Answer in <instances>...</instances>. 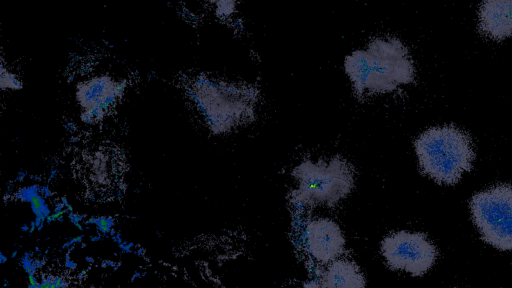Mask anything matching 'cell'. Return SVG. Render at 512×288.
I'll return each instance as SVG.
<instances>
[{"mask_svg": "<svg viewBox=\"0 0 512 288\" xmlns=\"http://www.w3.org/2000/svg\"><path fill=\"white\" fill-rule=\"evenodd\" d=\"M344 68L355 93H388L414 80L415 69L407 47L397 38H375L367 49L345 57Z\"/></svg>", "mask_w": 512, "mask_h": 288, "instance_id": "cell-1", "label": "cell"}, {"mask_svg": "<svg viewBox=\"0 0 512 288\" xmlns=\"http://www.w3.org/2000/svg\"><path fill=\"white\" fill-rule=\"evenodd\" d=\"M422 172L441 184H456L469 171L474 150L469 135L452 125L432 127L415 141Z\"/></svg>", "mask_w": 512, "mask_h": 288, "instance_id": "cell-2", "label": "cell"}, {"mask_svg": "<svg viewBox=\"0 0 512 288\" xmlns=\"http://www.w3.org/2000/svg\"><path fill=\"white\" fill-rule=\"evenodd\" d=\"M292 175L297 181L294 196L307 206H333L345 198L352 190L354 172L343 158L330 160H304L297 165Z\"/></svg>", "mask_w": 512, "mask_h": 288, "instance_id": "cell-3", "label": "cell"}, {"mask_svg": "<svg viewBox=\"0 0 512 288\" xmlns=\"http://www.w3.org/2000/svg\"><path fill=\"white\" fill-rule=\"evenodd\" d=\"M472 220L482 239L499 250H512V186L497 185L470 201Z\"/></svg>", "mask_w": 512, "mask_h": 288, "instance_id": "cell-4", "label": "cell"}, {"mask_svg": "<svg viewBox=\"0 0 512 288\" xmlns=\"http://www.w3.org/2000/svg\"><path fill=\"white\" fill-rule=\"evenodd\" d=\"M201 105L211 129L225 132L253 119L257 91L251 86L206 81Z\"/></svg>", "mask_w": 512, "mask_h": 288, "instance_id": "cell-5", "label": "cell"}, {"mask_svg": "<svg viewBox=\"0 0 512 288\" xmlns=\"http://www.w3.org/2000/svg\"><path fill=\"white\" fill-rule=\"evenodd\" d=\"M381 253L394 270L413 276L425 274L435 263L436 247L420 232L399 231L386 236L381 243Z\"/></svg>", "mask_w": 512, "mask_h": 288, "instance_id": "cell-6", "label": "cell"}, {"mask_svg": "<svg viewBox=\"0 0 512 288\" xmlns=\"http://www.w3.org/2000/svg\"><path fill=\"white\" fill-rule=\"evenodd\" d=\"M305 241L309 254L320 263L329 264L338 259L345 246L339 225L328 218L309 221L305 227Z\"/></svg>", "mask_w": 512, "mask_h": 288, "instance_id": "cell-7", "label": "cell"}, {"mask_svg": "<svg viewBox=\"0 0 512 288\" xmlns=\"http://www.w3.org/2000/svg\"><path fill=\"white\" fill-rule=\"evenodd\" d=\"M480 31L495 40L512 35V0H488L479 8Z\"/></svg>", "mask_w": 512, "mask_h": 288, "instance_id": "cell-8", "label": "cell"}, {"mask_svg": "<svg viewBox=\"0 0 512 288\" xmlns=\"http://www.w3.org/2000/svg\"><path fill=\"white\" fill-rule=\"evenodd\" d=\"M321 288H365V279L355 262L340 258L327 265Z\"/></svg>", "mask_w": 512, "mask_h": 288, "instance_id": "cell-9", "label": "cell"}, {"mask_svg": "<svg viewBox=\"0 0 512 288\" xmlns=\"http://www.w3.org/2000/svg\"><path fill=\"white\" fill-rule=\"evenodd\" d=\"M28 280H29L30 286H32V287H35L38 284L36 281V278L33 276L32 273L28 275Z\"/></svg>", "mask_w": 512, "mask_h": 288, "instance_id": "cell-10", "label": "cell"}, {"mask_svg": "<svg viewBox=\"0 0 512 288\" xmlns=\"http://www.w3.org/2000/svg\"><path fill=\"white\" fill-rule=\"evenodd\" d=\"M50 288H59V287H57V286L55 285V283H52Z\"/></svg>", "mask_w": 512, "mask_h": 288, "instance_id": "cell-11", "label": "cell"}, {"mask_svg": "<svg viewBox=\"0 0 512 288\" xmlns=\"http://www.w3.org/2000/svg\"><path fill=\"white\" fill-rule=\"evenodd\" d=\"M29 288H33V287L29 285Z\"/></svg>", "mask_w": 512, "mask_h": 288, "instance_id": "cell-12", "label": "cell"}]
</instances>
